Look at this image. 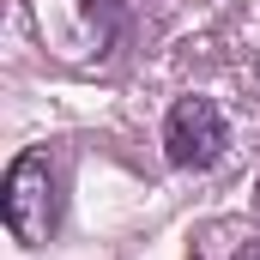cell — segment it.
Masks as SVG:
<instances>
[{
    "instance_id": "6da1fadb",
    "label": "cell",
    "mask_w": 260,
    "mask_h": 260,
    "mask_svg": "<svg viewBox=\"0 0 260 260\" xmlns=\"http://www.w3.org/2000/svg\"><path fill=\"white\" fill-rule=\"evenodd\" d=\"M0 212H6V230L24 248H43L55 236L61 200H55V164H49V151H18L12 157L6 188H0Z\"/></svg>"
},
{
    "instance_id": "7a4b0ae2",
    "label": "cell",
    "mask_w": 260,
    "mask_h": 260,
    "mask_svg": "<svg viewBox=\"0 0 260 260\" xmlns=\"http://www.w3.org/2000/svg\"><path fill=\"white\" fill-rule=\"evenodd\" d=\"M224 145H230V121H224V109H218L212 97H182V103L170 109V121H164V157H170L176 170H206V164H218Z\"/></svg>"
},
{
    "instance_id": "3957f363",
    "label": "cell",
    "mask_w": 260,
    "mask_h": 260,
    "mask_svg": "<svg viewBox=\"0 0 260 260\" xmlns=\"http://www.w3.org/2000/svg\"><path fill=\"white\" fill-rule=\"evenodd\" d=\"M230 260H260V236H248V242H242V248H236Z\"/></svg>"
}]
</instances>
